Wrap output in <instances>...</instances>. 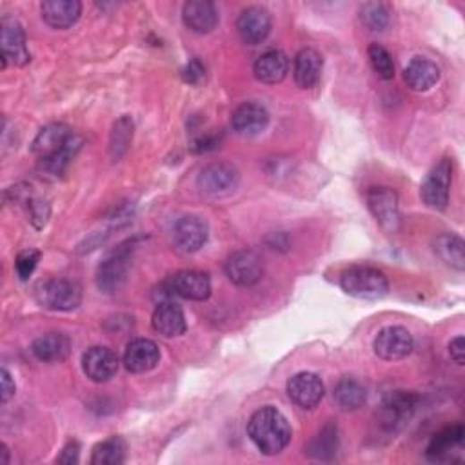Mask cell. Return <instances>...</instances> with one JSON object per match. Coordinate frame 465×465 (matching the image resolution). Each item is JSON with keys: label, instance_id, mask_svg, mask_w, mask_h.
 I'll use <instances>...</instances> for the list:
<instances>
[{"label": "cell", "instance_id": "obj_18", "mask_svg": "<svg viewBox=\"0 0 465 465\" xmlns=\"http://www.w3.org/2000/svg\"><path fill=\"white\" fill-rule=\"evenodd\" d=\"M231 126L242 137H255L269 126V111L258 102H244L232 111Z\"/></svg>", "mask_w": 465, "mask_h": 465}, {"label": "cell", "instance_id": "obj_38", "mask_svg": "<svg viewBox=\"0 0 465 465\" xmlns=\"http://www.w3.org/2000/svg\"><path fill=\"white\" fill-rule=\"evenodd\" d=\"M79 456H80V445H79V442H70V444L63 449L61 456L56 458V461H58V463H64V465H73V463L79 461Z\"/></svg>", "mask_w": 465, "mask_h": 465}, {"label": "cell", "instance_id": "obj_16", "mask_svg": "<svg viewBox=\"0 0 465 465\" xmlns=\"http://www.w3.org/2000/svg\"><path fill=\"white\" fill-rule=\"evenodd\" d=\"M82 369L91 382H109L119 371V357L109 347H89L82 355Z\"/></svg>", "mask_w": 465, "mask_h": 465}, {"label": "cell", "instance_id": "obj_28", "mask_svg": "<svg viewBox=\"0 0 465 465\" xmlns=\"http://www.w3.org/2000/svg\"><path fill=\"white\" fill-rule=\"evenodd\" d=\"M333 398L342 411H357L364 405L368 393L366 387L355 378H343L334 387Z\"/></svg>", "mask_w": 465, "mask_h": 465}, {"label": "cell", "instance_id": "obj_27", "mask_svg": "<svg viewBox=\"0 0 465 465\" xmlns=\"http://www.w3.org/2000/svg\"><path fill=\"white\" fill-rule=\"evenodd\" d=\"M465 438V429L460 424L449 426L445 429H442L438 435L433 436L431 444L427 445V458L433 461H440V460H447L449 454L452 452V449L460 447L463 444Z\"/></svg>", "mask_w": 465, "mask_h": 465}, {"label": "cell", "instance_id": "obj_11", "mask_svg": "<svg viewBox=\"0 0 465 465\" xmlns=\"http://www.w3.org/2000/svg\"><path fill=\"white\" fill-rule=\"evenodd\" d=\"M415 347L413 334L407 331L405 327L400 326H391L382 329L373 343L375 353L389 362L402 360L405 357H410Z\"/></svg>", "mask_w": 465, "mask_h": 465}, {"label": "cell", "instance_id": "obj_19", "mask_svg": "<svg viewBox=\"0 0 465 465\" xmlns=\"http://www.w3.org/2000/svg\"><path fill=\"white\" fill-rule=\"evenodd\" d=\"M160 360V349L153 340L137 338L131 340L124 353V366L130 373L140 375L156 368Z\"/></svg>", "mask_w": 465, "mask_h": 465}, {"label": "cell", "instance_id": "obj_5", "mask_svg": "<svg viewBox=\"0 0 465 465\" xmlns=\"http://www.w3.org/2000/svg\"><path fill=\"white\" fill-rule=\"evenodd\" d=\"M35 299L49 311H73L82 302V289L72 280L51 278L37 285Z\"/></svg>", "mask_w": 465, "mask_h": 465}, {"label": "cell", "instance_id": "obj_24", "mask_svg": "<svg viewBox=\"0 0 465 465\" xmlns=\"http://www.w3.org/2000/svg\"><path fill=\"white\" fill-rule=\"evenodd\" d=\"M322 70H324V58L317 49L306 47L299 51V55L295 56L293 77L300 88L304 89L315 88L320 80Z\"/></svg>", "mask_w": 465, "mask_h": 465}, {"label": "cell", "instance_id": "obj_42", "mask_svg": "<svg viewBox=\"0 0 465 465\" xmlns=\"http://www.w3.org/2000/svg\"><path fill=\"white\" fill-rule=\"evenodd\" d=\"M0 452H3V463L6 465V463H10V458H8V447L6 445H3V451H0Z\"/></svg>", "mask_w": 465, "mask_h": 465}, {"label": "cell", "instance_id": "obj_26", "mask_svg": "<svg viewBox=\"0 0 465 465\" xmlns=\"http://www.w3.org/2000/svg\"><path fill=\"white\" fill-rule=\"evenodd\" d=\"M255 77L264 84H278L287 77L289 61L280 49H269L262 53L255 63Z\"/></svg>", "mask_w": 465, "mask_h": 465}, {"label": "cell", "instance_id": "obj_17", "mask_svg": "<svg viewBox=\"0 0 465 465\" xmlns=\"http://www.w3.org/2000/svg\"><path fill=\"white\" fill-rule=\"evenodd\" d=\"M237 31L244 44L258 46L271 33V15L262 6H249L237 21Z\"/></svg>", "mask_w": 465, "mask_h": 465}, {"label": "cell", "instance_id": "obj_35", "mask_svg": "<svg viewBox=\"0 0 465 465\" xmlns=\"http://www.w3.org/2000/svg\"><path fill=\"white\" fill-rule=\"evenodd\" d=\"M40 262V253L37 249H28V251H22L19 257H17V262H15V269H17V275L21 280H28L33 271L37 269Z\"/></svg>", "mask_w": 465, "mask_h": 465}, {"label": "cell", "instance_id": "obj_36", "mask_svg": "<svg viewBox=\"0 0 465 465\" xmlns=\"http://www.w3.org/2000/svg\"><path fill=\"white\" fill-rule=\"evenodd\" d=\"M204 77H206V70H204L202 63L197 61V58H193V61H190V63L184 66V70H182V80H184L186 84L197 86V84H200V82L204 80Z\"/></svg>", "mask_w": 465, "mask_h": 465}, {"label": "cell", "instance_id": "obj_7", "mask_svg": "<svg viewBox=\"0 0 465 465\" xmlns=\"http://www.w3.org/2000/svg\"><path fill=\"white\" fill-rule=\"evenodd\" d=\"M451 184H452V160L442 158L429 171L422 184V199L426 206L436 211H444L449 204Z\"/></svg>", "mask_w": 465, "mask_h": 465}, {"label": "cell", "instance_id": "obj_3", "mask_svg": "<svg viewBox=\"0 0 465 465\" xmlns=\"http://www.w3.org/2000/svg\"><path fill=\"white\" fill-rule=\"evenodd\" d=\"M340 287L347 295L360 300H380L387 295V276L371 266H353L342 273Z\"/></svg>", "mask_w": 465, "mask_h": 465}, {"label": "cell", "instance_id": "obj_1", "mask_svg": "<svg viewBox=\"0 0 465 465\" xmlns=\"http://www.w3.org/2000/svg\"><path fill=\"white\" fill-rule=\"evenodd\" d=\"M84 139L64 124H49L38 131L31 144L33 155L40 160V167L53 177H61L77 156Z\"/></svg>", "mask_w": 465, "mask_h": 465}, {"label": "cell", "instance_id": "obj_15", "mask_svg": "<svg viewBox=\"0 0 465 465\" xmlns=\"http://www.w3.org/2000/svg\"><path fill=\"white\" fill-rule=\"evenodd\" d=\"M264 273L262 258L255 251H237L225 262L227 278L241 287L255 285Z\"/></svg>", "mask_w": 465, "mask_h": 465}, {"label": "cell", "instance_id": "obj_8", "mask_svg": "<svg viewBox=\"0 0 465 465\" xmlns=\"http://www.w3.org/2000/svg\"><path fill=\"white\" fill-rule=\"evenodd\" d=\"M209 237V227L206 220L195 215H186L173 225V244L177 251L184 255H193L200 251Z\"/></svg>", "mask_w": 465, "mask_h": 465}, {"label": "cell", "instance_id": "obj_33", "mask_svg": "<svg viewBox=\"0 0 465 465\" xmlns=\"http://www.w3.org/2000/svg\"><path fill=\"white\" fill-rule=\"evenodd\" d=\"M368 56H369V64L373 68V72L384 79V80H391L394 77V64L393 58L389 55V51L385 47H382L380 44H371L368 49Z\"/></svg>", "mask_w": 465, "mask_h": 465}, {"label": "cell", "instance_id": "obj_20", "mask_svg": "<svg viewBox=\"0 0 465 465\" xmlns=\"http://www.w3.org/2000/svg\"><path fill=\"white\" fill-rule=\"evenodd\" d=\"M40 12L47 26L55 30H68L80 19L82 4L79 0H46Z\"/></svg>", "mask_w": 465, "mask_h": 465}, {"label": "cell", "instance_id": "obj_32", "mask_svg": "<svg viewBox=\"0 0 465 465\" xmlns=\"http://www.w3.org/2000/svg\"><path fill=\"white\" fill-rule=\"evenodd\" d=\"M338 449V435L334 426H326L309 445V454L317 460H331Z\"/></svg>", "mask_w": 465, "mask_h": 465}, {"label": "cell", "instance_id": "obj_37", "mask_svg": "<svg viewBox=\"0 0 465 465\" xmlns=\"http://www.w3.org/2000/svg\"><path fill=\"white\" fill-rule=\"evenodd\" d=\"M30 215H31V222L35 224V227H44L47 218H49V206L42 200H31L30 202Z\"/></svg>", "mask_w": 465, "mask_h": 465}, {"label": "cell", "instance_id": "obj_6", "mask_svg": "<svg viewBox=\"0 0 465 465\" xmlns=\"http://www.w3.org/2000/svg\"><path fill=\"white\" fill-rule=\"evenodd\" d=\"M418 394L413 391H391L384 396L378 418L384 429L400 431L407 422H410L417 411Z\"/></svg>", "mask_w": 465, "mask_h": 465}, {"label": "cell", "instance_id": "obj_30", "mask_svg": "<svg viewBox=\"0 0 465 465\" xmlns=\"http://www.w3.org/2000/svg\"><path fill=\"white\" fill-rule=\"evenodd\" d=\"M126 460V442L119 436L104 440L93 449V465H121Z\"/></svg>", "mask_w": 465, "mask_h": 465}, {"label": "cell", "instance_id": "obj_39", "mask_svg": "<svg viewBox=\"0 0 465 465\" xmlns=\"http://www.w3.org/2000/svg\"><path fill=\"white\" fill-rule=\"evenodd\" d=\"M449 355L451 359L458 364V366H463L465 362V338L460 334L456 336L454 340H451L449 343Z\"/></svg>", "mask_w": 465, "mask_h": 465}, {"label": "cell", "instance_id": "obj_4", "mask_svg": "<svg viewBox=\"0 0 465 465\" xmlns=\"http://www.w3.org/2000/svg\"><path fill=\"white\" fill-rule=\"evenodd\" d=\"M135 249L137 241H126L106 255L97 271V285L100 291H104V293H114L126 282Z\"/></svg>", "mask_w": 465, "mask_h": 465}, {"label": "cell", "instance_id": "obj_10", "mask_svg": "<svg viewBox=\"0 0 465 465\" xmlns=\"http://www.w3.org/2000/svg\"><path fill=\"white\" fill-rule=\"evenodd\" d=\"M165 287L169 289L171 297H181L186 300H207L211 295V278L207 273L186 269L174 273L167 282Z\"/></svg>", "mask_w": 465, "mask_h": 465}, {"label": "cell", "instance_id": "obj_41", "mask_svg": "<svg viewBox=\"0 0 465 465\" xmlns=\"http://www.w3.org/2000/svg\"><path fill=\"white\" fill-rule=\"evenodd\" d=\"M216 146H218L216 137H215V135H206V137H200L199 140L193 142V151H195V153H204V151L215 149Z\"/></svg>", "mask_w": 465, "mask_h": 465}, {"label": "cell", "instance_id": "obj_25", "mask_svg": "<svg viewBox=\"0 0 465 465\" xmlns=\"http://www.w3.org/2000/svg\"><path fill=\"white\" fill-rule=\"evenodd\" d=\"M403 80L413 91H427L440 80V68L429 58L417 56L403 70Z\"/></svg>", "mask_w": 465, "mask_h": 465}, {"label": "cell", "instance_id": "obj_40", "mask_svg": "<svg viewBox=\"0 0 465 465\" xmlns=\"http://www.w3.org/2000/svg\"><path fill=\"white\" fill-rule=\"evenodd\" d=\"M0 378H3V403H8L12 400V396H15V380L12 378L8 369L0 371Z\"/></svg>", "mask_w": 465, "mask_h": 465}, {"label": "cell", "instance_id": "obj_13", "mask_svg": "<svg viewBox=\"0 0 465 465\" xmlns=\"http://www.w3.org/2000/svg\"><path fill=\"white\" fill-rule=\"evenodd\" d=\"M0 28H3V70L8 68V63L26 66L31 61V55L26 46L24 28L12 17H4Z\"/></svg>", "mask_w": 465, "mask_h": 465}, {"label": "cell", "instance_id": "obj_2", "mask_svg": "<svg viewBox=\"0 0 465 465\" xmlns=\"http://www.w3.org/2000/svg\"><path fill=\"white\" fill-rule=\"evenodd\" d=\"M248 433L262 454H280L291 442L293 431L287 418L273 405L260 407L249 418Z\"/></svg>", "mask_w": 465, "mask_h": 465}, {"label": "cell", "instance_id": "obj_23", "mask_svg": "<svg viewBox=\"0 0 465 465\" xmlns=\"http://www.w3.org/2000/svg\"><path fill=\"white\" fill-rule=\"evenodd\" d=\"M31 351L40 362L46 364L64 362L72 353V340L63 333H47L33 342Z\"/></svg>", "mask_w": 465, "mask_h": 465}, {"label": "cell", "instance_id": "obj_14", "mask_svg": "<svg viewBox=\"0 0 465 465\" xmlns=\"http://www.w3.org/2000/svg\"><path fill=\"white\" fill-rule=\"evenodd\" d=\"M326 394L320 376L315 373H299L287 382V396L300 410H315Z\"/></svg>", "mask_w": 465, "mask_h": 465}, {"label": "cell", "instance_id": "obj_21", "mask_svg": "<svg viewBox=\"0 0 465 465\" xmlns=\"http://www.w3.org/2000/svg\"><path fill=\"white\" fill-rule=\"evenodd\" d=\"M151 324H153V329L165 336V338H174V336H181L186 333V315L182 311L181 306H177L171 300H165V302H160L153 313V318H151Z\"/></svg>", "mask_w": 465, "mask_h": 465}, {"label": "cell", "instance_id": "obj_34", "mask_svg": "<svg viewBox=\"0 0 465 465\" xmlns=\"http://www.w3.org/2000/svg\"><path fill=\"white\" fill-rule=\"evenodd\" d=\"M360 21L371 31H384L389 24V10L382 3H368L360 10Z\"/></svg>", "mask_w": 465, "mask_h": 465}, {"label": "cell", "instance_id": "obj_12", "mask_svg": "<svg viewBox=\"0 0 465 465\" xmlns=\"http://www.w3.org/2000/svg\"><path fill=\"white\" fill-rule=\"evenodd\" d=\"M368 207L375 220L387 232H396L400 229V206L398 195L391 188H371L366 195Z\"/></svg>", "mask_w": 465, "mask_h": 465}, {"label": "cell", "instance_id": "obj_31", "mask_svg": "<svg viewBox=\"0 0 465 465\" xmlns=\"http://www.w3.org/2000/svg\"><path fill=\"white\" fill-rule=\"evenodd\" d=\"M133 140V121L130 116H123L114 123L113 131H111V140H109V153L113 160H121Z\"/></svg>", "mask_w": 465, "mask_h": 465}, {"label": "cell", "instance_id": "obj_22", "mask_svg": "<svg viewBox=\"0 0 465 465\" xmlns=\"http://www.w3.org/2000/svg\"><path fill=\"white\" fill-rule=\"evenodd\" d=\"M182 21L188 30L199 35L211 33L218 24V10L209 0H191L184 4Z\"/></svg>", "mask_w": 465, "mask_h": 465}, {"label": "cell", "instance_id": "obj_29", "mask_svg": "<svg viewBox=\"0 0 465 465\" xmlns=\"http://www.w3.org/2000/svg\"><path fill=\"white\" fill-rule=\"evenodd\" d=\"M465 244L458 235H452V232H445V235H440L435 241V251L436 255L451 267L463 271L465 267Z\"/></svg>", "mask_w": 465, "mask_h": 465}, {"label": "cell", "instance_id": "obj_9", "mask_svg": "<svg viewBox=\"0 0 465 465\" xmlns=\"http://www.w3.org/2000/svg\"><path fill=\"white\" fill-rule=\"evenodd\" d=\"M241 182V174L235 165L225 162H215L206 165L199 174V190L206 195H227L235 191Z\"/></svg>", "mask_w": 465, "mask_h": 465}]
</instances>
